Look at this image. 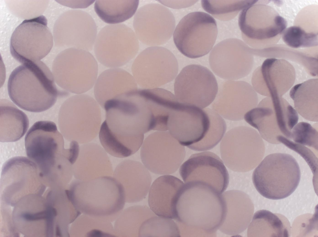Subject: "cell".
Returning a JSON list of instances; mask_svg holds the SVG:
<instances>
[{
    "label": "cell",
    "mask_w": 318,
    "mask_h": 237,
    "mask_svg": "<svg viewBox=\"0 0 318 237\" xmlns=\"http://www.w3.org/2000/svg\"><path fill=\"white\" fill-rule=\"evenodd\" d=\"M227 211L225 198L214 187L191 181L184 183L178 192L174 219L196 235H209L223 225Z\"/></svg>",
    "instance_id": "6da1fadb"
},
{
    "label": "cell",
    "mask_w": 318,
    "mask_h": 237,
    "mask_svg": "<svg viewBox=\"0 0 318 237\" xmlns=\"http://www.w3.org/2000/svg\"><path fill=\"white\" fill-rule=\"evenodd\" d=\"M25 143L27 156L44 177L73 165L80 150L77 142L65 141L55 123L50 121L35 123L26 134Z\"/></svg>",
    "instance_id": "7a4b0ae2"
},
{
    "label": "cell",
    "mask_w": 318,
    "mask_h": 237,
    "mask_svg": "<svg viewBox=\"0 0 318 237\" xmlns=\"http://www.w3.org/2000/svg\"><path fill=\"white\" fill-rule=\"evenodd\" d=\"M53 75L40 61L22 64L11 73L7 89L12 101L20 108L34 112L45 111L56 103L58 92Z\"/></svg>",
    "instance_id": "3957f363"
},
{
    "label": "cell",
    "mask_w": 318,
    "mask_h": 237,
    "mask_svg": "<svg viewBox=\"0 0 318 237\" xmlns=\"http://www.w3.org/2000/svg\"><path fill=\"white\" fill-rule=\"evenodd\" d=\"M67 191L72 204L81 213L111 221L120 214L126 202L122 186L111 176L75 180Z\"/></svg>",
    "instance_id": "277c9868"
},
{
    "label": "cell",
    "mask_w": 318,
    "mask_h": 237,
    "mask_svg": "<svg viewBox=\"0 0 318 237\" xmlns=\"http://www.w3.org/2000/svg\"><path fill=\"white\" fill-rule=\"evenodd\" d=\"M254 169L252 180L257 191L273 200L286 198L297 187L300 180L299 165L291 155L276 153L266 156Z\"/></svg>",
    "instance_id": "5b68a950"
},
{
    "label": "cell",
    "mask_w": 318,
    "mask_h": 237,
    "mask_svg": "<svg viewBox=\"0 0 318 237\" xmlns=\"http://www.w3.org/2000/svg\"><path fill=\"white\" fill-rule=\"evenodd\" d=\"M103 108L105 121L122 134L138 137L152 129L151 109L145 97L138 90L109 100Z\"/></svg>",
    "instance_id": "8992f818"
},
{
    "label": "cell",
    "mask_w": 318,
    "mask_h": 237,
    "mask_svg": "<svg viewBox=\"0 0 318 237\" xmlns=\"http://www.w3.org/2000/svg\"><path fill=\"white\" fill-rule=\"evenodd\" d=\"M59 123L68 140L79 143H90L99 133L101 110L98 103L90 96L80 94L67 99L59 112Z\"/></svg>",
    "instance_id": "52a82bcc"
},
{
    "label": "cell",
    "mask_w": 318,
    "mask_h": 237,
    "mask_svg": "<svg viewBox=\"0 0 318 237\" xmlns=\"http://www.w3.org/2000/svg\"><path fill=\"white\" fill-rule=\"evenodd\" d=\"M243 118L257 129L262 138L272 144L279 143L276 138L290 139L291 130L298 123L297 112L282 97L266 98L248 111Z\"/></svg>",
    "instance_id": "ba28073f"
},
{
    "label": "cell",
    "mask_w": 318,
    "mask_h": 237,
    "mask_svg": "<svg viewBox=\"0 0 318 237\" xmlns=\"http://www.w3.org/2000/svg\"><path fill=\"white\" fill-rule=\"evenodd\" d=\"M217 33L215 19L206 13L196 11L189 13L181 20L175 29L173 39L180 52L194 59L209 53Z\"/></svg>",
    "instance_id": "9c48e42d"
},
{
    "label": "cell",
    "mask_w": 318,
    "mask_h": 237,
    "mask_svg": "<svg viewBox=\"0 0 318 237\" xmlns=\"http://www.w3.org/2000/svg\"><path fill=\"white\" fill-rule=\"evenodd\" d=\"M98 70L97 62L91 53L74 48L64 53L53 72L59 86L80 94L92 88L97 79Z\"/></svg>",
    "instance_id": "30bf717a"
},
{
    "label": "cell",
    "mask_w": 318,
    "mask_h": 237,
    "mask_svg": "<svg viewBox=\"0 0 318 237\" xmlns=\"http://www.w3.org/2000/svg\"><path fill=\"white\" fill-rule=\"evenodd\" d=\"M44 15L23 21L15 29L10 39V51L19 62H38L50 52L53 45L52 33Z\"/></svg>",
    "instance_id": "8fae6325"
},
{
    "label": "cell",
    "mask_w": 318,
    "mask_h": 237,
    "mask_svg": "<svg viewBox=\"0 0 318 237\" xmlns=\"http://www.w3.org/2000/svg\"><path fill=\"white\" fill-rule=\"evenodd\" d=\"M139 47L134 31L126 25L119 24L107 25L101 29L97 35L94 50L100 63L107 67L117 68L132 59Z\"/></svg>",
    "instance_id": "7c38bea8"
},
{
    "label": "cell",
    "mask_w": 318,
    "mask_h": 237,
    "mask_svg": "<svg viewBox=\"0 0 318 237\" xmlns=\"http://www.w3.org/2000/svg\"><path fill=\"white\" fill-rule=\"evenodd\" d=\"M220 151L227 167L242 171L246 167L260 162L264 154L265 146L256 130L248 127L239 126L226 133L221 143Z\"/></svg>",
    "instance_id": "4fadbf2b"
},
{
    "label": "cell",
    "mask_w": 318,
    "mask_h": 237,
    "mask_svg": "<svg viewBox=\"0 0 318 237\" xmlns=\"http://www.w3.org/2000/svg\"><path fill=\"white\" fill-rule=\"evenodd\" d=\"M178 69L174 54L166 48L155 46L147 48L140 53L133 64L132 70L136 83L151 89L172 80Z\"/></svg>",
    "instance_id": "5bb4252c"
},
{
    "label": "cell",
    "mask_w": 318,
    "mask_h": 237,
    "mask_svg": "<svg viewBox=\"0 0 318 237\" xmlns=\"http://www.w3.org/2000/svg\"><path fill=\"white\" fill-rule=\"evenodd\" d=\"M175 96L181 103L205 108L215 100L218 92L217 80L207 68L198 64L184 68L174 83Z\"/></svg>",
    "instance_id": "9a60e30c"
},
{
    "label": "cell",
    "mask_w": 318,
    "mask_h": 237,
    "mask_svg": "<svg viewBox=\"0 0 318 237\" xmlns=\"http://www.w3.org/2000/svg\"><path fill=\"white\" fill-rule=\"evenodd\" d=\"M185 154L184 147L166 131L149 135L143 142L140 151L144 165L151 172L159 174L175 172Z\"/></svg>",
    "instance_id": "2e32d148"
},
{
    "label": "cell",
    "mask_w": 318,
    "mask_h": 237,
    "mask_svg": "<svg viewBox=\"0 0 318 237\" xmlns=\"http://www.w3.org/2000/svg\"><path fill=\"white\" fill-rule=\"evenodd\" d=\"M133 27L138 39L143 44L155 46L166 43L174 31V15L167 7L157 3L141 7L135 13Z\"/></svg>",
    "instance_id": "e0dca14e"
},
{
    "label": "cell",
    "mask_w": 318,
    "mask_h": 237,
    "mask_svg": "<svg viewBox=\"0 0 318 237\" xmlns=\"http://www.w3.org/2000/svg\"><path fill=\"white\" fill-rule=\"evenodd\" d=\"M211 121L205 110L178 101L169 115L167 128L170 135L187 147L202 141L208 133Z\"/></svg>",
    "instance_id": "ac0fdd59"
},
{
    "label": "cell",
    "mask_w": 318,
    "mask_h": 237,
    "mask_svg": "<svg viewBox=\"0 0 318 237\" xmlns=\"http://www.w3.org/2000/svg\"><path fill=\"white\" fill-rule=\"evenodd\" d=\"M241 40H224L217 44L210 53L209 63L213 72L222 78L234 80L244 77L250 72L252 60Z\"/></svg>",
    "instance_id": "d6986e66"
},
{
    "label": "cell",
    "mask_w": 318,
    "mask_h": 237,
    "mask_svg": "<svg viewBox=\"0 0 318 237\" xmlns=\"http://www.w3.org/2000/svg\"><path fill=\"white\" fill-rule=\"evenodd\" d=\"M179 172L184 182L198 181L205 183L221 194L229 183V173L222 160L210 151L191 155L181 166Z\"/></svg>",
    "instance_id": "ffe728a7"
},
{
    "label": "cell",
    "mask_w": 318,
    "mask_h": 237,
    "mask_svg": "<svg viewBox=\"0 0 318 237\" xmlns=\"http://www.w3.org/2000/svg\"><path fill=\"white\" fill-rule=\"evenodd\" d=\"M258 97L249 83L228 80L223 82L212 104L213 109L224 118L232 121L243 119L245 113L257 106Z\"/></svg>",
    "instance_id": "44dd1931"
},
{
    "label": "cell",
    "mask_w": 318,
    "mask_h": 237,
    "mask_svg": "<svg viewBox=\"0 0 318 237\" xmlns=\"http://www.w3.org/2000/svg\"><path fill=\"white\" fill-rule=\"evenodd\" d=\"M270 7L267 12H260L259 4H253L241 11L238 24L242 37L249 44L252 41L267 39L283 33L286 20Z\"/></svg>",
    "instance_id": "7402d4cb"
},
{
    "label": "cell",
    "mask_w": 318,
    "mask_h": 237,
    "mask_svg": "<svg viewBox=\"0 0 318 237\" xmlns=\"http://www.w3.org/2000/svg\"><path fill=\"white\" fill-rule=\"evenodd\" d=\"M260 70L261 77L253 74V87L255 91L268 97H281L295 82L294 69L285 60L274 58L266 59Z\"/></svg>",
    "instance_id": "603a6c76"
},
{
    "label": "cell",
    "mask_w": 318,
    "mask_h": 237,
    "mask_svg": "<svg viewBox=\"0 0 318 237\" xmlns=\"http://www.w3.org/2000/svg\"><path fill=\"white\" fill-rule=\"evenodd\" d=\"M113 175L123 187L126 202H138L145 197L152 178L147 169L141 163L132 160H124L117 166Z\"/></svg>",
    "instance_id": "cb8c5ba5"
},
{
    "label": "cell",
    "mask_w": 318,
    "mask_h": 237,
    "mask_svg": "<svg viewBox=\"0 0 318 237\" xmlns=\"http://www.w3.org/2000/svg\"><path fill=\"white\" fill-rule=\"evenodd\" d=\"M107 153L96 143L83 144L80 147L79 156L73 166L75 178L86 180L112 175V166Z\"/></svg>",
    "instance_id": "d4e9b609"
},
{
    "label": "cell",
    "mask_w": 318,
    "mask_h": 237,
    "mask_svg": "<svg viewBox=\"0 0 318 237\" xmlns=\"http://www.w3.org/2000/svg\"><path fill=\"white\" fill-rule=\"evenodd\" d=\"M65 17L66 44L91 51L97 35V27L92 16L85 11L75 10L69 11Z\"/></svg>",
    "instance_id": "484cf974"
},
{
    "label": "cell",
    "mask_w": 318,
    "mask_h": 237,
    "mask_svg": "<svg viewBox=\"0 0 318 237\" xmlns=\"http://www.w3.org/2000/svg\"><path fill=\"white\" fill-rule=\"evenodd\" d=\"M184 183L170 175L160 176L149 190L148 203L150 209L160 217L174 219V205L178 192Z\"/></svg>",
    "instance_id": "4316f807"
},
{
    "label": "cell",
    "mask_w": 318,
    "mask_h": 237,
    "mask_svg": "<svg viewBox=\"0 0 318 237\" xmlns=\"http://www.w3.org/2000/svg\"><path fill=\"white\" fill-rule=\"evenodd\" d=\"M134 77L125 70L114 68L106 70L95 83L94 94L97 101L103 108L109 100L124 93L137 89Z\"/></svg>",
    "instance_id": "83f0119b"
},
{
    "label": "cell",
    "mask_w": 318,
    "mask_h": 237,
    "mask_svg": "<svg viewBox=\"0 0 318 237\" xmlns=\"http://www.w3.org/2000/svg\"><path fill=\"white\" fill-rule=\"evenodd\" d=\"M0 107V142H13L19 140L29 127L27 116L6 99H1Z\"/></svg>",
    "instance_id": "f1b7e54d"
},
{
    "label": "cell",
    "mask_w": 318,
    "mask_h": 237,
    "mask_svg": "<svg viewBox=\"0 0 318 237\" xmlns=\"http://www.w3.org/2000/svg\"><path fill=\"white\" fill-rule=\"evenodd\" d=\"M318 79H311L293 86L289 95L295 110L305 119L318 121Z\"/></svg>",
    "instance_id": "f546056e"
},
{
    "label": "cell",
    "mask_w": 318,
    "mask_h": 237,
    "mask_svg": "<svg viewBox=\"0 0 318 237\" xmlns=\"http://www.w3.org/2000/svg\"><path fill=\"white\" fill-rule=\"evenodd\" d=\"M147 92L152 115V130H168L169 116L177 99L170 92L162 89H148Z\"/></svg>",
    "instance_id": "4dcf8cb0"
},
{
    "label": "cell",
    "mask_w": 318,
    "mask_h": 237,
    "mask_svg": "<svg viewBox=\"0 0 318 237\" xmlns=\"http://www.w3.org/2000/svg\"><path fill=\"white\" fill-rule=\"evenodd\" d=\"M139 0H97L95 11L104 22L117 24L132 17L136 13Z\"/></svg>",
    "instance_id": "1f68e13d"
},
{
    "label": "cell",
    "mask_w": 318,
    "mask_h": 237,
    "mask_svg": "<svg viewBox=\"0 0 318 237\" xmlns=\"http://www.w3.org/2000/svg\"><path fill=\"white\" fill-rule=\"evenodd\" d=\"M155 214L147 207L134 206L121 212L115 221L114 230L120 237L139 236L140 227L143 222Z\"/></svg>",
    "instance_id": "d6a6232c"
},
{
    "label": "cell",
    "mask_w": 318,
    "mask_h": 237,
    "mask_svg": "<svg viewBox=\"0 0 318 237\" xmlns=\"http://www.w3.org/2000/svg\"><path fill=\"white\" fill-rule=\"evenodd\" d=\"M111 222L107 219L83 214L74 221L70 233L75 237L116 236Z\"/></svg>",
    "instance_id": "836d02e7"
},
{
    "label": "cell",
    "mask_w": 318,
    "mask_h": 237,
    "mask_svg": "<svg viewBox=\"0 0 318 237\" xmlns=\"http://www.w3.org/2000/svg\"><path fill=\"white\" fill-rule=\"evenodd\" d=\"M257 0H202L203 9L219 20L228 21L234 18L239 11L255 4Z\"/></svg>",
    "instance_id": "e575fe53"
},
{
    "label": "cell",
    "mask_w": 318,
    "mask_h": 237,
    "mask_svg": "<svg viewBox=\"0 0 318 237\" xmlns=\"http://www.w3.org/2000/svg\"><path fill=\"white\" fill-rule=\"evenodd\" d=\"M171 219L155 216L144 221L139 232V237H180L177 224Z\"/></svg>",
    "instance_id": "d590c367"
},
{
    "label": "cell",
    "mask_w": 318,
    "mask_h": 237,
    "mask_svg": "<svg viewBox=\"0 0 318 237\" xmlns=\"http://www.w3.org/2000/svg\"><path fill=\"white\" fill-rule=\"evenodd\" d=\"M205 110L210 118V127L203 140L188 147L193 150L203 151L212 149L220 141L226 131V123L221 116L213 109L207 108Z\"/></svg>",
    "instance_id": "8d00e7d4"
},
{
    "label": "cell",
    "mask_w": 318,
    "mask_h": 237,
    "mask_svg": "<svg viewBox=\"0 0 318 237\" xmlns=\"http://www.w3.org/2000/svg\"><path fill=\"white\" fill-rule=\"evenodd\" d=\"M317 33H307L299 26H293L285 29L282 38L287 45L297 48L317 45Z\"/></svg>",
    "instance_id": "74e56055"
},
{
    "label": "cell",
    "mask_w": 318,
    "mask_h": 237,
    "mask_svg": "<svg viewBox=\"0 0 318 237\" xmlns=\"http://www.w3.org/2000/svg\"><path fill=\"white\" fill-rule=\"evenodd\" d=\"M318 131L309 123L301 122L297 123L291 131L290 139L294 142L313 148L318 150Z\"/></svg>",
    "instance_id": "f35d334b"
},
{
    "label": "cell",
    "mask_w": 318,
    "mask_h": 237,
    "mask_svg": "<svg viewBox=\"0 0 318 237\" xmlns=\"http://www.w3.org/2000/svg\"><path fill=\"white\" fill-rule=\"evenodd\" d=\"M276 139L279 143H282L302 156L313 173L316 171L317 168L318 159L311 150L305 146L296 143L281 135H278Z\"/></svg>",
    "instance_id": "ab89813d"
},
{
    "label": "cell",
    "mask_w": 318,
    "mask_h": 237,
    "mask_svg": "<svg viewBox=\"0 0 318 237\" xmlns=\"http://www.w3.org/2000/svg\"><path fill=\"white\" fill-rule=\"evenodd\" d=\"M164 5L170 8L179 9L188 7L194 4L197 1H181L177 2L176 1H158Z\"/></svg>",
    "instance_id": "60d3db41"
}]
</instances>
